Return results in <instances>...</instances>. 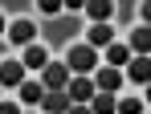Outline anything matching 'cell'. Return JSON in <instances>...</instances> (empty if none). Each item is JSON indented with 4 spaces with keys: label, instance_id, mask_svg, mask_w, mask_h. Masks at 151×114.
Listing matches in <instances>:
<instances>
[{
    "label": "cell",
    "instance_id": "8992f818",
    "mask_svg": "<svg viewBox=\"0 0 151 114\" xmlns=\"http://www.w3.org/2000/svg\"><path fill=\"white\" fill-rule=\"evenodd\" d=\"M8 41L12 45H33L37 41V24L33 21H12L8 24Z\"/></svg>",
    "mask_w": 151,
    "mask_h": 114
},
{
    "label": "cell",
    "instance_id": "7402d4cb",
    "mask_svg": "<svg viewBox=\"0 0 151 114\" xmlns=\"http://www.w3.org/2000/svg\"><path fill=\"white\" fill-rule=\"evenodd\" d=\"M0 33H4V16H0Z\"/></svg>",
    "mask_w": 151,
    "mask_h": 114
},
{
    "label": "cell",
    "instance_id": "ffe728a7",
    "mask_svg": "<svg viewBox=\"0 0 151 114\" xmlns=\"http://www.w3.org/2000/svg\"><path fill=\"white\" fill-rule=\"evenodd\" d=\"M70 114H90V106H70Z\"/></svg>",
    "mask_w": 151,
    "mask_h": 114
},
{
    "label": "cell",
    "instance_id": "ba28073f",
    "mask_svg": "<svg viewBox=\"0 0 151 114\" xmlns=\"http://www.w3.org/2000/svg\"><path fill=\"white\" fill-rule=\"evenodd\" d=\"M123 77L139 82V86H147V82H151V57H131V61H127V73H123Z\"/></svg>",
    "mask_w": 151,
    "mask_h": 114
},
{
    "label": "cell",
    "instance_id": "30bf717a",
    "mask_svg": "<svg viewBox=\"0 0 151 114\" xmlns=\"http://www.w3.org/2000/svg\"><path fill=\"white\" fill-rule=\"evenodd\" d=\"M17 90H21V102H25V106H41V98H45V86H41L37 77H33V82H21Z\"/></svg>",
    "mask_w": 151,
    "mask_h": 114
},
{
    "label": "cell",
    "instance_id": "277c9868",
    "mask_svg": "<svg viewBox=\"0 0 151 114\" xmlns=\"http://www.w3.org/2000/svg\"><path fill=\"white\" fill-rule=\"evenodd\" d=\"M123 69H110V65H102V69H94V90L98 94H114V90H123Z\"/></svg>",
    "mask_w": 151,
    "mask_h": 114
},
{
    "label": "cell",
    "instance_id": "4fadbf2b",
    "mask_svg": "<svg viewBox=\"0 0 151 114\" xmlns=\"http://www.w3.org/2000/svg\"><path fill=\"white\" fill-rule=\"evenodd\" d=\"M86 12H90V21H94V24H110L114 4H110V0H94V4H86Z\"/></svg>",
    "mask_w": 151,
    "mask_h": 114
},
{
    "label": "cell",
    "instance_id": "e0dca14e",
    "mask_svg": "<svg viewBox=\"0 0 151 114\" xmlns=\"http://www.w3.org/2000/svg\"><path fill=\"white\" fill-rule=\"evenodd\" d=\"M37 8H41L45 16H57V12H61V4H57V0H45V4H37Z\"/></svg>",
    "mask_w": 151,
    "mask_h": 114
},
{
    "label": "cell",
    "instance_id": "d6986e66",
    "mask_svg": "<svg viewBox=\"0 0 151 114\" xmlns=\"http://www.w3.org/2000/svg\"><path fill=\"white\" fill-rule=\"evenodd\" d=\"M0 114H21V106L17 102H0Z\"/></svg>",
    "mask_w": 151,
    "mask_h": 114
},
{
    "label": "cell",
    "instance_id": "7a4b0ae2",
    "mask_svg": "<svg viewBox=\"0 0 151 114\" xmlns=\"http://www.w3.org/2000/svg\"><path fill=\"white\" fill-rule=\"evenodd\" d=\"M41 86L45 90H65L70 86V65L65 61H49V65L41 69Z\"/></svg>",
    "mask_w": 151,
    "mask_h": 114
},
{
    "label": "cell",
    "instance_id": "8fae6325",
    "mask_svg": "<svg viewBox=\"0 0 151 114\" xmlns=\"http://www.w3.org/2000/svg\"><path fill=\"white\" fill-rule=\"evenodd\" d=\"M127 61H131V45H123V41L106 45V65H110V69H123Z\"/></svg>",
    "mask_w": 151,
    "mask_h": 114
},
{
    "label": "cell",
    "instance_id": "9c48e42d",
    "mask_svg": "<svg viewBox=\"0 0 151 114\" xmlns=\"http://www.w3.org/2000/svg\"><path fill=\"white\" fill-rule=\"evenodd\" d=\"M21 82H25V65L12 61V57H4L0 61V86H21Z\"/></svg>",
    "mask_w": 151,
    "mask_h": 114
},
{
    "label": "cell",
    "instance_id": "6da1fadb",
    "mask_svg": "<svg viewBox=\"0 0 151 114\" xmlns=\"http://www.w3.org/2000/svg\"><path fill=\"white\" fill-rule=\"evenodd\" d=\"M65 65L74 69V73H94V69H98V53L90 45H74L65 53Z\"/></svg>",
    "mask_w": 151,
    "mask_h": 114
},
{
    "label": "cell",
    "instance_id": "2e32d148",
    "mask_svg": "<svg viewBox=\"0 0 151 114\" xmlns=\"http://www.w3.org/2000/svg\"><path fill=\"white\" fill-rule=\"evenodd\" d=\"M143 98H119V106H114V114H143Z\"/></svg>",
    "mask_w": 151,
    "mask_h": 114
},
{
    "label": "cell",
    "instance_id": "44dd1931",
    "mask_svg": "<svg viewBox=\"0 0 151 114\" xmlns=\"http://www.w3.org/2000/svg\"><path fill=\"white\" fill-rule=\"evenodd\" d=\"M147 102H151V82H147Z\"/></svg>",
    "mask_w": 151,
    "mask_h": 114
},
{
    "label": "cell",
    "instance_id": "5b68a950",
    "mask_svg": "<svg viewBox=\"0 0 151 114\" xmlns=\"http://www.w3.org/2000/svg\"><path fill=\"white\" fill-rule=\"evenodd\" d=\"M70 94L65 90H45V98H41V110L45 114H70Z\"/></svg>",
    "mask_w": 151,
    "mask_h": 114
},
{
    "label": "cell",
    "instance_id": "3957f363",
    "mask_svg": "<svg viewBox=\"0 0 151 114\" xmlns=\"http://www.w3.org/2000/svg\"><path fill=\"white\" fill-rule=\"evenodd\" d=\"M65 94H70V102H74V106H90V98H94V77H86V73L70 77Z\"/></svg>",
    "mask_w": 151,
    "mask_h": 114
},
{
    "label": "cell",
    "instance_id": "5bb4252c",
    "mask_svg": "<svg viewBox=\"0 0 151 114\" xmlns=\"http://www.w3.org/2000/svg\"><path fill=\"white\" fill-rule=\"evenodd\" d=\"M114 45V33H110V24H90V49L98 53V49Z\"/></svg>",
    "mask_w": 151,
    "mask_h": 114
},
{
    "label": "cell",
    "instance_id": "7c38bea8",
    "mask_svg": "<svg viewBox=\"0 0 151 114\" xmlns=\"http://www.w3.org/2000/svg\"><path fill=\"white\" fill-rule=\"evenodd\" d=\"M21 65H25V69H45V65H49V53H45L41 45H25V57H21Z\"/></svg>",
    "mask_w": 151,
    "mask_h": 114
},
{
    "label": "cell",
    "instance_id": "9a60e30c",
    "mask_svg": "<svg viewBox=\"0 0 151 114\" xmlns=\"http://www.w3.org/2000/svg\"><path fill=\"white\" fill-rule=\"evenodd\" d=\"M114 106H119L114 94H98V90H94V98H90V114H114Z\"/></svg>",
    "mask_w": 151,
    "mask_h": 114
},
{
    "label": "cell",
    "instance_id": "ac0fdd59",
    "mask_svg": "<svg viewBox=\"0 0 151 114\" xmlns=\"http://www.w3.org/2000/svg\"><path fill=\"white\" fill-rule=\"evenodd\" d=\"M139 16H143V24L151 29V0H147V4H139Z\"/></svg>",
    "mask_w": 151,
    "mask_h": 114
},
{
    "label": "cell",
    "instance_id": "52a82bcc",
    "mask_svg": "<svg viewBox=\"0 0 151 114\" xmlns=\"http://www.w3.org/2000/svg\"><path fill=\"white\" fill-rule=\"evenodd\" d=\"M131 57H151V29L147 24L131 29Z\"/></svg>",
    "mask_w": 151,
    "mask_h": 114
}]
</instances>
